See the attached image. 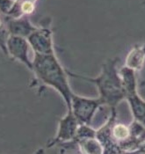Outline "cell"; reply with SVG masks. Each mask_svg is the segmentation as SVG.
I'll return each instance as SVG.
<instances>
[{
    "label": "cell",
    "mask_w": 145,
    "mask_h": 154,
    "mask_svg": "<svg viewBox=\"0 0 145 154\" xmlns=\"http://www.w3.org/2000/svg\"><path fill=\"white\" fill-rule=\"evenodd\" d=\"M119 58L107 60L102 64L100 73L94 78L79 75L74 72L68 71V75L83 79L87 82L95 85L98 92V99L103 106L111 108H116L117 106L125 100L126 91L121 79L120 70L117 68Z\"/></svg>",
    "instance_id": "1"
},
{
    "label": "cell",
    "mask_w": 145,
    "mask_h": 154,
    "mask_svg": "<svg viewBox=\"0 0 145 154\" xmlns=\"http://www.w3.org/2000/svg\"><path fill=\"white\" fill-rule=\"evenodd\" d=\"M5 20H6V25L10 35L27 38L38 27L29 20L28 17H20V18L5 17Z\"/></svg>",
    "instance_id": "10"
},
{
    "label": "cell",
    "mask_w": 145,
    "mask_h": 154,
    "mask_svg": "<svg viewBox=\"0 0 145 154\" xmlns=\"http://www.w3.org/2000/svg\"><path fill=\"white\" fill-rule=\"evenodd\" d=\"M26 39L34 55L55 54L53 33L48 26H38Z\"/></svg>",
    "instance_id": "6"
},
{
    "label": "cell",
    "mask_w": 145,
    "mask_h": 154,
    "mask_svg": "<svg viewBox=\"0 0 145 154\" xmlns=\"http://www.w3.org/2000/svg\"><path fill=\"white\" fill-rule=\"evenodd\" d=\"M14 4V0H0V14L8 16Z\"/></svg>",
    "instance_id": "14"
},
{
    "label": "cell",
    "mask_w": 145,
    "mask_h": 154,
    "mask_svg": "<svg viewBox=\"0 0 145 154\" xmlns=\"http://www.w3.org/2000/svg\"><path fill=\"white\" fill-rule=\"evenodd\" d=\"M103 107L98 98H87L73 94L71 109L80 124L91 125L98 108Z\"/></svg>",
    "instance_id": "4"
},
{
    "label": "cell",
    "mask_w": 145,
    "mask_h": 154,
    "mask_svg": "<svg viewBox=\"0 0 145 154\" xmlns=\"http://www.w3.org/2000/svg\"><path fill=\"white\" fill-rule=\"evenodd\" d=\"M80 123L74 116L71 110H67L66 115L61 119L56 137L46 144L47 148H51L61 143L71 142L74 139Z\"/></svg>",
    "instance_id": "5"
},
{
    "label": "cell",
    "mask_w": 145,
    "mask_h": 154,
    "mask_svg": "<svg viewBox=\"0 0 145 154\" xmlns=\"http://www.w3.org/2000/svg\"><path fill=\"white\" fill-rule=\"evenodd\" d=\"M9 37H10V34L7 28L5 16L0 14V49L5 56H7L6 44Z\"/></svg>",
    "instance_id": "13"
},
{
    "label": "cell",
    "mask_w": 145,
    "mask_h": 154,
    "mask_svg": "<svg viewBox=\"0 0 145 154\" xmlns=\"http://www.w3.org/2000/svg\"><path fill=\"white\" fill-rule=\"evenodd\" d=\"M32 71L41 83L58 93L65 102L67 109H71L74 93L70 86L68 71L62 67L56 53L34 55Z\"/></svg>",
    "instance_id": "2"
},
{
    "label": "cell",
    "mask_w": 145,
    "mask_h": 154,
    "mask_svg": "<svg viewBox=\"0 0 145 154\" xmlns=\"http://www.w3.org/2000/svg\"><path fill=\"white\" fill-rule=\"evenodd\" d=\"M6 48L7 57L23 63L30 71H32L33 59L29 57V49L31 47L26 38L10 35L7 41Z\"/></svg>",
    "instance_id": "8"
},
{
    "label": "cell",
    "mask_w": 145,
    "mask_h": 154,
    "mask_svg": "<svg viewBox=\"0 0 145 154\" xmlns=\"http://www.w3.org/2000/svg\"><path fill=\"white\" fill-rule=\"evenodd\" d=\"M118 114L116 108L110 109V115L105 123L97 129L96 137L103 147V154H125L121 151L118 143L112 136L111 127L114 120L117 119Z\"/></svg>",
    "instance_id": "7"
},
{
    "label": "cell",
    "mask_w": 145,
    "mask_h": 154,
    "mask_svg": "<svg viewBox=\"0 0 145 154\" xmlns=\"http://www.w3.org/2000/svg\"><path fill=\"white\" fill-rule=\"evenodd\" d=\"M62 152H67L77 148L80 154H103V147L97 137L74 139L58 145Z\"/></svg>",
    "instance_id": "9"
},
{
    "label": "cell",
    "mask_w": 145,
    "mask_h": 154,
    "mask_svg": "<svg viewBox=\"0 0 145 154\" xmlns=\"http://www.w3.org/2000/svg\"><path fill=\"white\" fill-rule=\"evenodd\" d=\"M44 152H45V149L44 148H39L36 152H35V154H44Z\"/></svg>",
    "instance_id": "15"
},
{
    "label": "cell",
    "mask_w": 145,
    "mask_h": 154,
    "mask_svg": "<svg viewBox=\"0 0 145 154\" xmlns=\"http://www.w3.org/2000/svg\"><path fill=\"white\" fill-rule=\"evenodd\" d=\"M145 63V43L141 45H135L128 52L126 60L125 66L134 71L136 73L140 71Z\"/></svg>",
    "instance_id": "11"
},
{
    "label": "cell",
    "mask_w": 145,
    "mask_h": 154,
    "mask_svg": "<svg viewBox=\"0 0 145 154\" xmlns=\"http://www.w3.org/2000/svg\"><path fill=\"white\" fill-rule=\"evenodd\" d=\"M37 0H14V4L8 16L10 18L28 17L35 10Z\"/></svg>",
    "instance_id": "12"
},
{
    "label": "cell",
    "mask_w": 145,
    "mask_h": 154,
    "mask_svg": "<svg viewBox=\"0 0 145 154\" xmlns=\"http://www.w3.org/2000/svg\"><path fill=\"white\" fill-rule=\"evenodd\" d=\"M139 154H145V144L141 148V150H140V152Z\"/></svg>",
    "instance_id": "16"
},
{
    "label": "cell",
    "mask_w": 145,
    "mask_h": 154,
    "mask_svg": "<svg viewBox=\"0 0 145 154\" xmlns=\"http://www.w3.org/2000/svg\"><path fill=\"white\" fill-rule=\"evenodd\" d=\"M120 74L126 91L125 100H127L129 105L133 120L145 127V100L137 91V73L123 66L120 69Z\"/></svg>",
    "instance_id": "3"
}]
</instances>
